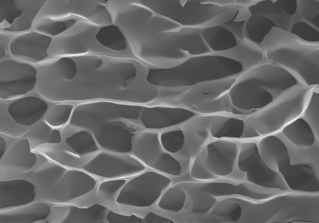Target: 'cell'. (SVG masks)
Returning <instances> with one entry per match:
<instances>
[{
	"instance_id": "cell-1",
	"label": "cell",
	"mask_w": 319,
	"mask_h": 223,
	"mask_svg": "<svg viewBox=\"0 0 319 223\" xmlns=\"http://www.w3.org/2000/svg\"><path fill=\"white\" fill-rule=\"evenodd\" d=\"M261 44L267 60L285 69L302 85H319V42L306 41L274 26Z\"/></svg>"
},
{
	"instance_id": "cell-2",
	"label": "cell",
	"mask_w": 319,
	"mask_h": 223,
	"mask_svg": "<svg viewBox=\"0 0 319 223\" xmlns=\"http://www.w3.org/2000/svg\"><path fill=\"white\" fill-rule=\"evenodd\" d=\"M319 88L300 83L287 90L268 105L254 113L250 119L261 135L283 129L303 115L313 91Z\"/></svg>"
},
{
	"instance_id": "cell-3",
	"label": "cell",
	"mask_w": 319,
	"mask_h": 223,
	"mask_svg": "<svg viewBox=\"0 0 319 223\" xmlns=\"http://www.w3.org/2000/svg\"><path fill=\"white\" fill-rule=\"evenodd\" d=\"M241 64L220 54L190 57L175 69L174 78L180 87H190L199 83L218 80L240 74Z\"/></svg>"
},
{
	"instance_id": "cell-4",
	"label": "cell",
	"mask_w": 319,
	"mask_h": 223,
	"mask_svg": "<svg viewBox=\"0 0 319 223\" xmlns=\"http://www.w3.org/2000/svg\"><path fill=\"white\" fill-rule=\"evenodd\" d=\"M232 104L243 110L255 112L264 107L280 94L272 78L258 69L243 72L230 88Z\"/></svg>"
},
{
	"instance_id": "cell-5",
	"label": "cell",
	"mask_w": 319,
	"mask_h": 223,
	"mask_svg": "<svg viewBox=\"0 0 319 223\" xmlns=\"http://www.w3.org/2000/svg\"><path fill=\"white\" fill-rule=\"evenodd\" d=\"M35 66L36 93L50 102L69 101L71 82L77 72L75 60L70 57H58L39 62Z\"/></svg>"
},
{
	"instance_id": "cell-6",
	"label": "cell",
	"mask_w": 319,
	"mask_h": 223,
	"mask_svg": "<svg viewBox=\"0 0 319 223\" xmlns=\"http://www.w3.org/2000/svg\"><path fill=\"white\" fill-rule=\"evenodd\" d=\"M169 175L147 169L128 179L120 191L112 207L146 208L158 201L163 192L172 186Z\"/></svg>"
},
{
	"instance_id": "cell-7",
	"label": "cell",
	"mask_w": 319,
	"mask_h": 223,
	"mask_svg": "<svg viewBox=\"0 0 319 223\" xmlns=\"http://www.w3.org/2000/svg\"><path fill=\"white\" fill-rule=\"evenodd\" d=\"M159 133L156 130H141L134 139L130 154L147 169L179 176L182 171L181 165L164 149Z\"/></svg>"
},
{
	"instance_id": "cell-8",
	"label": "cell",
	"mask_w": 319,
	"mask_h": 223,
	"mask_svg": "<svg viewBox=\"0 0 319 223\" xmlns=\"http://www.w3.org/2000/svg\"><path fill=\"white\" fill-rule=\"evenodd\" d=\"M79 169L101 179H129L147 169L130 154L100 150L85 158Z\"/></svg>"
},
{
	"instance_id": "cell-9",
	"label": "cell",
	"mask_w": 319,
	"mask_h": 223,
	"mask_svg": "<svg viewBox=\"0 0 319 223\" xmlns=\"http://www.w3.org/2000/svg\"><path fill=\"white\" fill-rule=\"evenodd\" d=\"M195 114L184 107L131 104L127 122L141 130L160 131L180 125Z\"/></svg>"
},
{
	"instance_id": "cell-10",
	"label": "cell",
	"mask_w": 319,
	"mask_h": 223,
	"mask_svg": "<svg viewBox=\"0 0 319 223\" xmlns=\"http://www.w3.org/2000/svg\"><path fill=\"white\" fill-rule=\"evenodd\" d=\"M237 165L240 171L245 173V177L249 183L282 191L287 188L282 176L271 169L263 161L254 142L242 144L238 157Z\"/></svg>"
},
{
	"instance_id": "cell-11",
	"label": "cell",
	"mask_w": 319,
	"mask_h": 223,
	"mask_svg": "<svg viewBox=\"0 0 319 223\" xmlns=\"http://www.w3.org/2000/svg\"><path fill=\"white\" fill-rule=\"evenodd\" d=\"M37 71L27 64L9 59L0 62V97L6 100L16 99L25 95L34 88Z\"/></svg>"
},
{
	"instance_id": "cell-12",
	"label": "cell",
	"mask_w": 319,
	"mask_h": 223,
	"mask_svg": "<svg viewBox=\"0 0 319 223\" xmlns=\"http://www.w3.org/2000/svg\"><path fill=\"white\" fill-rule=\"evenodd\" d=\"M41 7L37 0H0L1 29L12 32L29 29Z\"/></svg>"
},
{
	"instance_id": "cell-13",
	"label": "cell",
	"mask_w": 319,
	"mask_h": 223,
	"mask_svg": "<svg viewBox=\"0 0 319 223\" xmlns=\"http://www.w3.org/2000/svg\"><path fill=\"white\" fill-rule=\"evenodd\" d=\"M52 39L50 36L35 31L17 34L10 40V51L14 59L35 64L47 57V50Z\"/></svg>"
},
{
	"instance_id": "cell-14",
	"label": "cell",
	"mask_w": 319,
	"mask_h": 223,
	"mask_svg": "<svg viewBox=\"0 0 319 223\" xmlns=\"http://www.w3.org/2000/svg\"><path fill=\"white\" fill-rule=\"evenodd\" d=\"M237 154L236 145L232 141L221 139L212 142L207 146L206 167L217 179L227 177L234 169Z\"/></svg>"
},
{
	"instance_id": "cell-15",
	"label": "cell",
	"mask_w": 319,
	"mask_h": 223,
	"mask_svg": "<svg viewBox=\"0 0 319 223\" xmlns=\"http://www.w3.org/2000/svg\"><path fill=\"white\" fill-rule=\"evenodd\" d=\"M63 211L59 215L63 223H106V217L110 206L96 199L82 204L61 205Z\"/></svg>"
},
{
	"instance_id": "cell-16",
	"label": "cell",
	"mask_w": 319,
	"mask_h": 223,
	"mask_svg": "<svg viewBox=\"0 0 319 223\" xmlns=\"http://www.w3.org/2000/svg\"><path fill=\"white\" fill-rule=\"evenodd\" d=\"M48 108L47 104L35 97H27L12 102L7 112L17 123L23 126H30L39 120Z\"/></svg>"
},
{
	"instance_id": "cell-17",
	"label": "cell",
	"mask_w": 319,
	"mask_h": 223,
	"mask_svg": "<svg viewBox=\"0 0 319 223\" xmlns=\"http://www.w3.org/2000/svg\"><path fill=\"white\" fill-rule=\"evenodd\" d=\"M237 44L234 48L216 53L232 58L242 64L244 72L262 64L264 56L263 50L257 45L244 37L241 40L236 36Z\"/></svg>"
},
{
	"instance_id": "cell-18",
	"label": "cell",
	"mask_w": 319,
	"mask_h": 223,
	"mask_svg": "<svg viewBox=\"0 0 319 223\" xmlns=\"http://www.w3.org/2000/svg\"><path fill=\"white\" fill-rule=\"evenodd\" d=\"M31 150L27 139L18 141L0 159L1 165L23 172L28 171L35 165L37 160L36 155Z\"/></svg>"
},
{
	"instance_id": "cell-19",
	"label": "cell",
	"mask_w": 319,
	"mask_h": 223,
	"mask_svg": "<svg viewBox=\"0 0 319 223\" xmlns=\"http://www.w3.org/2000/svg\"><path fill=\"white\" fill-rule=\"evenodd\" d=\"M274 2L272 0H260L248 7L252 16L260 15L270 20L275 27L287 31L293 16L285 13L279 1Z\"/></svg>"
},
{
	"instance_id": "cell-20",
	"label": "cell",
	"mask_w": 319,
	"mask_h": 223,
	"mask_svg": "<svg viewBox=\"0 0 319 223\" xmlns=\"http://www.w3.org/2000/svg\"><path fill=\"white\" fill-rule=\"evenodd\" d=\"M202 35L206 43L213 53L231 50L237 44L236 36L221 25L203 28Z\"/></svg>"
},
{
	"instance_id": "cell-21",
	"label": "cell",
	"mask_w": 319,
	"mask_h": 223,
	"mask_svg": "<svg viewBox=\"0 0 319 223\" xmlns=\"http://www.w3.org/2000/svg\"><path fill=\"white\" fill-rule=\"evenodd\" d=\"M282 132L289 141L299 147L309 148L314 142V135L311 128L301 117L284 127Z\"/></svg>"
},
{
	"instance_id": "cell-22",
	"label": "cell",
	"mask_w": 319,
	"mask_h": 223,
	"mask_svg": "<svg viewBox=\"0 0 319 223\" xmlns=\"http://www.w3.org/2000/svg\"><path fill=\"white\" fill-rule=\"evenodd\" d=\"M244 123L240 118L232 117H221L212 125L210 131L216 139L230 138L238 139L243 133Z\"/></svg>"
},
{
	"instance_id": "cell-23",
	"label": "cell",
	"mask_w": 319,
	"mask_h": 223,
	"mask_svg": "<svg viewBox=\"0 0 319 223\" xmlns=\"http://www.w3.org/2000/svg\"><path fill=\"white\" fill-rule=\"evenodd\" d=\"M275 26L268 18L262 16H252L246 21L244 37L258 45L262 43L272 28Z\"/></svg>"
},
{
	"instance_id": "cell-24",
	"label": "cell",
	"mask_w": 319,
	"mask_h": 223,
	"mask_svg": "<svg viewBox=\"0 0 319 223\" xmlns=\"http://www.w3.org/2000/svg\"><path fill=\"white\" fill-rule=\"evenodd\" d=\"M27 138L32 150L41 144H58L61 140L60 131L52 129L43 121L39 122L31 129Z\"/></svg>"
},
{
	"instance_id": "cell-25",
	"label": "cell",
	"mask_w": 319,
	"mask_h": 223,
	"mask_svg": "<svg viewBox=\"0 0 319 223\" xmlns=\"http://www.w3.org/2000/svg\"><path fill=\"white\" fill-rule=\"evenodd\" d=\"M181 186L179 183L167 188L158 201V207L172 212L180 211L184 206L186 198V192Z\"/></svg>"
},
{
	"instance_id": "cell-26",
	"label": "cell",
	"mask_w": 319,
	"mask_h": 223,
	"mask_svg": "<svg viewBox=\"0 0 319 223\" xmlns=\"http://www.w3.org/2000/svg\"><path fill=\"white\" fill-rule=\"evenodd\" d=\"M128 179H101L98 183L93 198L113 206L120 191Z\"/></svg>"
},
{
	"instance_id": "cell-27",
	"label": "cell",
	"mask_w": 319,
	"mask_h": 223,
	"mask_svg": "<svg viewBox=\"0 0 319 223\" xmlns=\"http://www.w3.org/2000/svg\"><path fill=\"white\" fill-rule=\"evenodd\" d=\"M95 37L100 44L112 50L120 51L126 48L125 39L119 28L115 26L102 27Z\"/></svg>"
},
{
	"instance_id": "cell-28",
	"label": "cell",
	"mask_w": 319,
	"mask_h": 223,
	"mask_svg": "<svg viewBox=\"0 0 319 223\" xmlns=\"http://www.w3.org/2000/svg\"><path fill=\"white\" fill-rule=\"evenodd\" d=\"M159 138L164 149L172 155L179 152L184 144V135L179 125L159 131Z\"/></svg>"
},
{
	"instance_id": "cell-29",
	"label": "cell",
	"mask_w": 319,
	"mask_h": 223,
	"mask_svg": "<svg viewBox=\"0 0 319 223\" xmlns=\"http://www.w3.org/2000/svg\"><path fill=\"white\" fill-rule=\"evenodd\" d=\"M70 20L55 21L45 17L36 16L32 24L35 31L49 36H55L68 29Z\"/></svg>"
},
{
	"instance_id": "cell-30",
	"label": "cell",
	"mask_w": 319,
	"mask_h": 223,
	"mask_svg": "<svg viewBox=\"0 0 319 223\" xmlns=\"http://www.w3.org/2000/svg\"><path fill=\"white\" fill-rule=\"evenodd\" d=\"M74 106L72 104L54 105L46 113L44 118L45 122L53 128L62 127L69 120Z\"/></svg>"
},
{
	"instance_id": "cell-31",
	"label": "cell",
	"mask_w": 319,
	"mask_h": 223,
	"mask_svg": "<svg viewBox=\"0 0 319 223\" xmlns=\"http://www.w3.org/2000/svg\"><path fill=\"white\" fill-rule=\"evenodd\" d=\"M298 11L303 21L319 30V5L316 0H299Z\"/></svg>"
},
{
	"instance_id": "cell-32",
	"label": "cell",
	"mask_w": 319,
	"mask_h": 223,
	"mask_svg": "<svg viewBox=\"0 0 319 223\" xmlns=\"http://www.w3.org/2000/svg\"><path fill=\"white\" fill-rule=\"evenodd\" d=\"M302 20H295L291 24L287 31L306 41L319 42V30Z\"/></svg>"
},
{
	"instance_id": "cell-33",
	"label": "cell",
	"mask_w": 319,
	"mask_h": 223,
	"mask_svg": "<svg viewBox=\"0 0 319 223\" xmlns=\"http://www.w3.org/2000/svg\"><path fill=\"white\" fill-rule=\"evenodd\" d=\"M142 218L132 213H126L123 210L110 207L106 217V223H140Z\"/></svg>"
},
{
	"instance_id": "cell-34",
	"label": "cell",
	"mask_w": 319,
	"mask_h": 223,
	"mask_svg": "<svg viewBox=\"0 0 319 223\" xmlns=\"http://www.w3.org/2000/svg\"><path fill=\"white\" fill-rule=\"evenodd\" d=\"M319 89L312 93L307 106L301 117L306 118L311 122L318 123Z\"/></svg>"
},
{
	"instance_id": "cell-35",
	"label": "cell",
	"mask_w": 319,
	"mask_h": 223,
	"mask_svg": "<svg viewBox=\"0 0 319 223\" xmlns=\"http://www.w3.org/2000/svg\"><path fill=\"white\" fill-rule=\"evenodd\" d=\"M246 21H236L233 17L229 21L220 25L230 31L236 36L242 40L244 38V30Z\"/></svg>"
},
{
	"instance_id": "cell-36",
	"label": "cell",
	"mask_w": 319,
	"mask_h": 223,
	"mask_svg": "<svg viewBox=\"0 0 319 223\" xmlns=\"http://www.w3.org/2000/svg\"><path fill=\"white\" fill-rule=\"evenodd\" d=\"M279 2L283 9L285 13L293 16L295 14L297 9L296 0H279Z\"/></svg>"
},
{
	"instance_id": "cell-37",
	"label": "cell",
	"mask_w": 319,
	"mask_h": 223,
	"mask_svg": "<svg viewBox=\"0 0 319 223\" xmlns=\"http://www.w3.org/2000/svg\"><path fill=\"white\" fill-rule=\"evenodd\" d=\"M143 221L145 223H174L172 220L150 212L143 218Z\"/></svg>"
},
{
	"instance_id": "cell-38",
	"label": "cell",
	"mask_w": 319,
	"mask_h": 223,
	"mask_svg": "<svg viewBox=\"0 0 319 223\" xmlns=\"http://www.w3.org/2000/svg\"><path fill=\"white\" fill-rule=\"evenodd\" d=\"M6 148V143L5 140L0 137V159L3 156Z\"/></svg>"
}]
</instances>
